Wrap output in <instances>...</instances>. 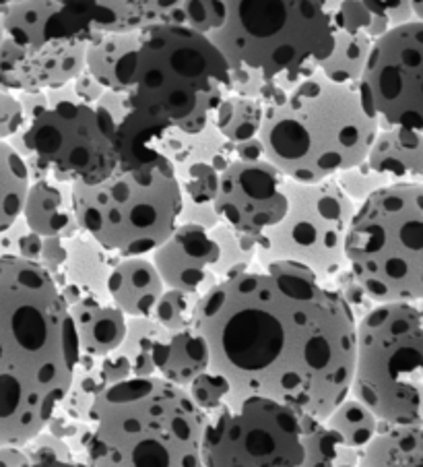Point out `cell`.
Returning <instances> with one entry per match:
<instances>
[{
  "mask_svg": "<svg viewBox=\"0 0 423 467\" xmlns=\"http://www.w3.org/2000/svg\"><path fill=\"white\" fill-rule=\"evenodd\" d=\"M194 327L209 341L211 368L230 380L232 400L269 397L325 420L351 395L357 318L302 265H254L213 287Z\"/></svg>",
  "mask_w": 423,
  "mask_h": 467,
  "instance_id": "obj_1",
  "label": "cell"
},
{
  "mask_svg": "<svg viewBox=\"0 0 423 467\" xmlns=\"http://www.w3.org/2000/svg\"><path fill=\"white\" fill-rule=\"evenodd\" d=\"M83 360L57 279L42 265L0 256V447L48 431Z\"/></svg>",
  "mask_w": 423,
  "mask_h": 467,
  "instance_id": "obj_2",
  "label": "cell"
},
{
  "mask_svg": "<svg viewBox=\"0 0 423 467\" xmlns=\"http://www.w3.org/2000/svg\"><path fill=\"white\" fill-rule=\"evenodd\" d=\"M380 120L367 110L359 85L312 73L264 104V155L294 182L333 181L367 160Z\"/></svg>",
  "mask_w": 423,
  "mask_h": 467,
  "instance_id": "obj_3",
  "label": "cell"
},
{
  "mask_svg": "<svg viewBox=\"0 0 423 467\" xmlns=\"http://www.w3.org/2000/svg\"><path fill=\"white\" fill-rule=\"evenodd\" d=\"M209 414L186 389L161 377L108 385L89 411V467H207L202 457Z\"/></svg>",
  "mask_w": 423,
  "mask_h": 467,
  "instance_id": "obj_4",
  "label": "cell"
},
{
  "mask_svg": "<svg viewBox=\"0 0 423 467\" xmlns=\"http://www.w3.org/2000/svg\"><path fill=\"white\" fill-rule=\"evenodd\" d=\"M112 91L129 93L132 110L166 119L197 135L215 122L232 96V67L209 36L182 26L140 31L139 44L116 67Z\"/></svg>",
  "mask_w": 423,
  "mask_h": 467,
  "instance_id": "obj_5",
  "label": "cell"
},
{
  "mask_svg": "<svg viewBox=\"0 0 423 467\" xmlns=\"http://www.w3.org/2000/svg\"><path fill=\"white\" fill-rule=\"evenodd\" d=\"M227 19L213 40L230 67L253 68L269 79L316 73L335 48L326 0H223Z\"/></svg>",
  "mask_w": 423,
  "mask_h": 467,
  "instance_id": "obj_6",
  "label": "cell"
},
{
  "mask_svg": "<svg viewBox=\"0 0 423 467\" xmlns=\"http://www.w3.org/2000/svg\"><path fill=\"white\" fill-rule=\"evenodd\" d=\"M347 265L376 305L423 302V182L388 184L357 205Z\"/></svg>",
  "mask_w": 423,
  "mask_h": 467,
  "instance_id": "obj_7",
  "label": "cell"
},
{
  "mask_svg": "<svg viewBox=\"0 0 423 467\" xmlns=\"http://www.w3.org/2000/svg\"><path fill=\"white\" fill-rule=\"evenodd\" d=\"M81 230L119 256H151L176 232L184 194L170 161L73 184Z\"/></svg>",
  "mask_w": 423,
  "mask_h": 467,
  "instance_id": "obj_8",
  "label": "cell"
},
{
  "mask_svg": "<svg viewBox=\"0 0 423 467\" xmlns=\"http://www.w3.org/2000/svg\"><path fill=\"white\" fill-rule=\"evenodd\" d=\"M351 395L384 424H423V302L376 305L357 321Z\"/></svg>",
  "mask_w": 423,
  "mask_h": 467,
  "instance_id": "obj_9",
  "label": "cell"
},
{
  "mask_svg": "<svg viewBox=\"0 0 423 467\" xmlns=\"http://www.w3.org/2000/svg\"><path fill=\"white\" fill-rule=\"evenodd\" d=\"M116 132L119 124L104 108L73 98L50 102L9 143L26 158L31 182L99 184L120 166Z\"/></svg>",
  "mask_w": 423,
  "mask_h": 467,
  "instance_id": "obj_10",
  "label": "cell"
},
{
  "mask_svg": "<svg viewBox=\"0 0 423 467\" xmlns=\"http://www.w3.org/2000/svg\"><path fill=\"white\" fill-rule=\"evenodd\" d=\"M287 194L285 220L258 236L256 265L295 263L328 284L347 267V236L357 205L335 178L316 184L287 178Z\"/></svg>",
  "mask_w": 423,
  "mask_h": 467,
  "instance_id": "obj_11",
  "label": "cell"
},
{
  "mask_svg": "<svg viewBox=\"0 0 423 467\" xmlns=\"http://www.w3.org/2000/svg\"><path fill=\"white\" fill-rule=\"evenodd\" d=\"M207 467H302V414L269 397L232 400L209 416Z\"/></svg>",
  "mask_w": 423,
  "mask_h": 467,
  "instance_id": "obj_12",
  "label": "cell"
},
{
  "mask_svg": "<svg viewBox=\"0 0 423 467\" xmlns=\"http://www.w3.org/2000/svg\"><path fill=\"white\" fill-rule=\"evenodd\" d=\"M258 236L219 223L215 228L178 225L170 240L151 254L171 290L205 296L256 265Z\"/></svg>",
  "mask_w": 423,
  "mask_h": 467,
  "instance_id": "obj_13",
  "label": "cell"
},
{
  "mask_svg": "<svg viewBox=\"0 0 423 467\" xmlns=\"http://www.w3.org/2000/svg\"><path fill=\"white\" fill-rule=\"evenodd\" d=\"M359 93L380 124L423 132V21L374 42Z\"/></svg>",
  "mask_w": 423,
  "mask_h": 467,
  "instance_id": "obj_14",
  "label": "cell"
},
{
  "mask_svg": "<svg viewBox=\"0 0 423 467\" xmlns=\"http://www.w3.org/2000/svg\"><path fill=\"white\" fill-rule=\"evenodd\" d=\"M215 209L233 230L261 236L285 220L287 178L269 160H233L219 178Z\"/></svg>",
  "mask_w": 423,
  "mask_h": 467,
  "instance_id": "obj_15",
  "label": "cell"
},
{
  "mask_svg": "<svg viewBox=\"0 0 423 467\" xmlns=\"http://www.w3.org/2000/svg\"><path fill=\"white\" fill-rule=\"evenodd\" d=\"M96 19V0H21L3 6L5 37L29 50L89 40Z\"/></svg>",
  "mask_w": 423,
  "mask_h": 467,
  "instance_id": "obj_16",
  "label": "cell"
},
{
  "mask_svg": "<svg viewBox=\"0 0 423 467\" xmlns=\"http://www.w3.org/2000/svg\"><path fill=\"white\" fill-rule=\"evenodd\" d=\"M88 68V40L29 50L5 37L0 46V89L50 91L73 83Z\"/></svg>",
  "mask_w": 423,
  "mask_h": 467,
  "instance_id": "obj_17",
  "label": "cell"
},
{
  "mask_svg": "<svg viewBox=\"0 0 423 467\" xmlns=\"http://www.w3.org/2000/svg\"><path fill=\"white\" fill-rule=\"evenodd\" d=\"M23 220L42 238L70 240L83 232L75 212L73 184L58 178L31 182Z\"/></svg>",
  "mask_w": 423,
  "mask_h": 467,
  "instance_id": "obj_18",
  "label": "cell"
},
{
  "mask_svg": "<svg viewBox=\"0 0 423 467\" xmlns=\"http://www.w3.org/2000/svg\"><path fill=\"white\" fill-rule=\"evenodd\" d=\"M166 290L168 285L151 256H124L108 284L109 300L129 318L153 317Z\"/></svg>",
  "mask_w": 423,
  "mask_h": 467,
  "instance_id": "obj_19",
  "label": "cell"
},
{
  "mask_svg": "<svg viewBox=\"0 0 423 467\" xmlns=\"http://www.w3.org/2000/svg\"><path fill=\"white\" fill-rule=\"evenodd\" d=\"M68 308L77 327L83 356L104 360L122 348L129 329V317L112 300L88 296Z\"/></svg>",
  "mask_w": 423,
  "mask_h": 467,
  "instance_id": "obj_20",
  "label": "cell"
},
{
  "mask_svg": "<svg viewBox=\"0 0 423 467\" xmlns=\"http://www.w3.org/2000/svg\"><path fill=\"white\" fill-rule=\"evenodd\" d=\"M366 161L390 184L423 182V132L380 124Z\"/></svg>",
  "mask_w": 423,
  "mask_h": 467,
  "instance_id": "obj_21",
  "label": "cell"
},
{
  "mask_svg": "<svg viewBox=\"0 0 423 467\" xmlns=\"http://www.w3.org/2000/svg\"><path fill=\"white\" fill-rule=\"evenodd\" d=\"M171 124L161 116L132 110L119 124L116 145L122 170L151 168L158 163L170 161L166 158V145ZM171 163V161H170Z\"/></svg>",
  "mask_w": 423,
  "mask_h": 467,
  "instance_id": "obj_22",
  "label": "cell"
},
{
  "mask_svg": "<svg viewBox=\"0 0 423 467\" xmlns=\"http://www.w3.org/2000/svg\"><path fill=\"white\" fill-rule=\"evenodd\" d=\"M155 377H161L182 389L191 387L202 372L211 370V348L207 337L192 329L170 333L153 348Z\"/></svg>",
  "mask_w": 423,
  "mask_h": 467,
  "instance_id": "obj_23",
  "label": "cell"
},
{
  "mask_svg": "<svg viewBox=\"0 0 423 467\" xmlns=\"http://www.w3.org/2000/svg\"><path fill=\"white\" fill-rule=\"evenodd\" d=\"M65 284H73L91 298L109 300L108 284L112 271L122 256L101 246L96 238L81 232L79 236L67 240Z\"/></svg>",
  "mask_w": 423,
  "mask_h": 467,
  "instance_id": "obj_24",
  "label": "cell"
},
{
  "mask_svg": "<svg viewBox=\"0 0 423 467\" xmlns=\"http://www.w3.org/2000/svg\"><path fill=\"white\" fill-rule=\"evenodd\" d=\"M96 31L132 34L155 26H166L170 13L182 0H96Z\"/></svg>",
  "mask_w": 423,
  "mask_h": 467,
  "instance_id": "obj_25",
  "label": "cell"
},
{
  "mask_svg": "<svg viewBox=\"0 0 423 467\" xmlns=\"http://www.w3.org/2000/svg\"><path fill=\"white\" fill-rule=\"evenodd\" d=\"M359 467H423V424H384Z\"/></svg>",
  "mask_w": 423,
  "mask_h": 467,
  "instance_id": "obj_26",
  "label": "cell"
},
{
  "mask_svg": "<svg viewBox=\"0 0 423 467\" xmlns=\"http://www.w3.org/2000/svg\"><path fill=\"white\" fill-rule=\"evenodd\" d=\"M305 459L302 467H359L362 453L349 447L326 420L302 414Z\"/></svg>",
  "mask_w": 423,
  "mask_h": 467,
  "instance_id": "obj_27",
  "label": "cell"
},
{
  "mask_svg": "<svg viewBox=\"0 0 423 467\" xmlns=\"http://www.w3.org/2000/svg\"><path fill=\"white\" fill-rule=\"evenodd\" d=\"M31 186L29 166L9 141H0V232L17 223Z\"/></svg>",
  "mask_w": 423,
  "mask_h": 467,
  "instance_id": "obj_28",
  "label": "cell"
},
{
  "mask_svg": "<svg viewBox=\"0 0 423 467\" xmlns=\"http://www.w3.org/2000/svg\"><path fill=\"white\" fill-rule=\"evenodd\" d=\"M374 40L366 34H354V31L335 29V48L323 65V73L328 81L341 85H359L366 73Z\"/></svg>",
  "mask_w": 423,
  "mask_h": 467,
  "instance_id": "obj_29",
  "label": "cell"
},
{
  "mask_svg": "<svg viewBox=\"0 0 423 467\" xmlns=\"http://www.w3.org/2000/svg\"><path fill=\"white\" fill-rule=\"evenodd\" d=\"M325 420L328 426L341 434L349 447H354L359 453H364L370 447V442L378 437L384 426L382 420L374 414V410L354 395L343 400L333 410V414Z\"/></svg>",
  "mask_w": 423,
  "mask_h": 467,
  "instance_id": "obj_30",
  "label": "cell"
},
{
  "mask_svg": "<svg viewBox=\"0 0 423 467\" xmlns=\"http://www.w3.org/2000/svg\"><path fill=\"white\" fill-rule=\"evenodd\" d=\"M140 31L132 34H108V31H93L88 40V71L104 85L114 89L116 67L127 54L139 44Z\"/></svg>",
  "mask_w": 423,
  "mask_h": 467,
  "instance_id": "obj_31",
  "label": "cell"
},
{
  "mask_svg": "<svg viewBox=\"0 0 423 467\" xmlns=\"http://www.w3.org/2000/svg\"><path fill=\"white\" fill-rule=\"evenodd\" d=\"M264 122V106L253 98H242L232 93L219 106L215 114V127L230 143H244L248 139L261 137Z\"/></svg>",
  "mask_w": 423,
  "mask_h": 467,
  "instance_id": "obj_32",
  "label": "cell"
},
{
  "mask_svg": "<svg viewBox=\"0 0 423 467\" xmlns=\"http://www.w3.org/2000/svg\"><path fill=\"white\" fill-rule=\"evenodd\" d=\"M227 19L223 0H182L170 13L166 26H182L197 34L211 36L223 27Z\"/></svg>",
  "mask_w": 423,
  "mask_h": 467,
  "instance_id": "obj_33",
  "label": "cell"
},
{
  "mask_svg": "<svg viewBox=\"0 0 423 467\" xmlns=\"http://www.w3.org/2000/svg\"><path fill=\"white\" fill-rule=\"evenodd\" d=\"M199 302H201V296L197 294H188L182 290H171V287H168L160 298L158 306H155L153 318L170 333L192 329Z\"/></svg>",
  "mask_w": 423,
  "mask_h": 467,
  "instance_id": "obj_34",
  "label": "cell"
},
{
  "mask_svg": "<svg viewBox=\"0 0 423 467\" xmlns=\"http://www.w3.org/2000/svg\"><path fill=\"white\" fill-rule=\"evenodd\" d=\"M23 449L29 459L26 467H89L88 462H79L73 455V449L65 439L48 431L37 434Z\"/></svg>",
  "mask_w": 423,
  "mask_h": 467,
  "instance_id": "obj_35",
  "label": "cell"
},
{
  "mask_svg": "<svg viewBox=\"0 0 423 467\" xmlns=\"http://www.w3.org/2000/svg\"><path fill=\"white\" fill-rule=\"evenodd\" d=\"M184 199L194 203H215L222 172L209 161H197L176 172Z\"/></svg>",
  "mask_w": 423,
  "mask_h": 467,
  "instance_id": "obj_36",
  "label": "cell"
},
{
  "mask_svg": "<svg viewBox=\"0 0 423 467\" xmlns=\"http://www.w3.org/2000/svg\"><path fill=\"white\" fill-rule=\"evenodd\" d=\"M170 336V331L163 329V327L155 321L153 317H137L129 318V329L127 337H124V344L119 349V354L127 356L130 364L135 358L151 354L153 348Z\"/></svg>",
  "mask_w": 423,
  "mask_h": 467,
  "instance_id": "obj_37",
  "label": "cell"
},
{
  "mask_svg": "<svg viewBox=\"0 0 423 467\" xmlns=\"http://www.w3.org/2000/svg\"><path fill=\"white\" fill-rule=\"evenodd\" d=\"M191 393L192 401L205 411V414H215L222 410L225 403L232 400V385L223 375H219L213 368L202 372V375L194 380V383L186 389Z\"/></svg>",
  "mask_w": 423,
  "mask_h": 467,
  "instance_id": "obj_38",
  "label": "cell"
},
{
  "mask_svg": "<svg viewBox=\"0 0 423 467\" xmlns=\"http://www.w3.org/2000/svg\"><path fill=\"white\" fill-rule=\"evenodd\" d=\"M335 181L339 182L343 192L347 194L356 205H362L364 201L370 199L374 192H378L380 189H384V186L390 184L387 178L380 176L376 170H372L367 161L359 163V166L339 174Z\"/></svg>",
  "mask_w": 423,
  "mask_h": 467,
  "instance_id": "obj_39",
  "label": "cell"
},
{
  "mask_svg": "<svg viewBox=\"0 0 423 467\" xmlns=\"http://www.w3.org/2000/svg\"><path fill=\"white\" fill-rule=\"evenodd\" d=\"M328 285H333L335 290L343 296V300L347 302L351 310H354L357 321H362V318L376 306V302L370 298V294L364 290L362 284L357 282V277L354 275V271L349 269V265L343 271H339V274L328 282Z\"/></svg>",
  "mask_w": 423,
  "mask_h": 467,
  "instance_id": "obj_40",
  "label": "cell"
},
{
  "mask_svg": "<svg viewBox=\"0 0 423 467\" xmlns=\"http://www.w3.org/2000/svg\"><path fill=\"white\" fill-rule=\"evenodd\" d=\"M26 127V112L19 93L0 89V141H11Z\"/></svg>",
  "mask_w": 423,
  "mask_h": 467,
  "instance_id": "obj_41",
  "label": "cell"
},
{
  "mask_svg": "<svg viewBox=\"0 0 423 467\" xmlns=\"http://www.w3.org/2000/svg\"><path fill=\"white\" fill-rule=\"evenodd\" d=\"M222 223L217 209L213 203H194V201L184 199L182 213H180L178 225H201V228H215Z\"/></svg>",
  "mask_w": 423,
  "mask_h": 467,
  "instance_id": "obj_42",
  "label": "cell"
},
{
  "mask_svg": "<svg viewBox=\"0 0 423 467\" xmlns=\"http://www.w3.org/2000/svg\"><path fill=\"white\" fill-rule=\"evenodd\" d=\"M73 85H75V93H77V98H79V102L91 104V106H96L108 91L104 85H101L96 77L88 71V68H85V71L77 77Z\"/></svg>",
  "mask_w": 423,
  "mask_h": 467,
  "instance_id": "obj_43",
  "label": "cell"
},
{
  "mask_svg": "<svg viewBox=\"0 0 423 467\" xmlns=\"http://www.w3.org/2000/svg\"><path fill=\"white\" fill-rule=\"evenodd\" d=\"M380 3L382 11L390 23V29L418 21L413 11V0H380Z\"/></svg>",
  "mask_w": 423,
  "mask_h": 467,
  "instance_id": "obj_44",
  "label": "cell"
},
{
  "mask_svg": "<svg viewBox=\"0 0 423 467\" xmlns=\"http://www.w3.org/2000/svg\"><path fill=\"white\" fill-rule=\"evenodd\" d=\"M96 106L104 108V110L116 120V124H120L132 112L130 98H129V93H124V91L108 89L106 96L101 98Z\"/></svg>",
  "mask_w": 423,
  "mask_h": 467,
  "instance_id": "obj_45",
  "label": "cell"
},
{
  "mask_svg": "<svg viewBox=\"0 0 423 467\" xmlns=\"http://www.w3.org/2000/svg\"><path fill=\"white\" fill-rule=\"evenodd\" d=\"M233 153H236V160H244V161L266 160L264 145L261 141V137L248 139V141H244V143H236L233 145Z\"/></svg>",
  "mask_w": 423,
  "mask_h": 467,
  "instance_id": "obj_46",
  "label": "cell"
},
{
  "mask_svg": "<svg viewBox=\"0 0 423 467\" xmlns=\"http://www.w3.org/2000/svg\"><path fill=\"white\" fill-rule=\"evenodd\" d=\"M27 462L23 447H0V467H26Z\"/></svg>",
  "mask_w": 423,
  "mask_h": 467,
  "instance_id": "obj_47",
  "label": "cell"
},
{
  "mask_svg": "<svg viewBox=\"0 0 423 467\" xmlns=\"http://www.w3.org/2000/svg\"><path fill=\"white\" fill-rule=\"evenodd\" d=\"M345 3H349V0H326V6H328V11H331V15H333ZM364 3H378V0H364Z\"/></svg>",
  "mask_w": 423,
  "mask_h": 467,
  "instance_id": "obj_48",
  "label": "cell"
},
{
  "mask_svg": "<svg viewBox=\"0 0 423 467\" xmlns=\"http://www.w3.org/2000/svg\"><path fill=\"white\" fill-rule=\"evenodd\" d=\"M413 11H415V19L423 21V0H413Z\"/></svg>",
  "mask_w": 423,
  "mask_h": 467,
  "instance_id": "obj_49",
  "label": "cell"
},
{
  "mask_svg": "<svg viewBox=\"0 0 423 467\" xmlns=\"http://www.w3.org/2000/svg\"><path fill=\"white\" fill-rule=\"evenodd\" d=\"M5 42V27H3V6H0V46Z\"/></svg>",
  "mask_w": 423,
  "mask_h": 467,
  "instance_id": "obj_50",
  "label": "cell"
},
{
  "mask_svg": "<svg viewBox=\"0 0 423 467\" xmlns=\"http://www.w3.org/2000/svg\"><path fill=\"white\" fill-rule=\"evenodd\" d=\"M13 3H21V0H0V6H6V5H13Z\"/></svg>",
  "mask_w": 423,
  "mask_h": 467,
  "instance_id": "obj_51",
  "label": "cell"
}]
</instances>
